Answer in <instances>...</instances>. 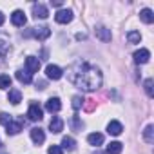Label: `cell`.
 Returning a JSON list of instances; mask_svg holds the SVG:
<instances>
[{
	"mask_svg": "<svg viewBox=\"0 0 154 154\" xmlns=\"http://www.w3.org/2000/svg\"><path fill=\"white\" fill-rule=\"evenodd\" d=\"M49 35H51V29H49L47 26L33 27V36H36L38 40H45V38H49Z\"/></svg>",
	"mask_w": 154,
	"mask_h": 154,
	"instance_id": "8",
	"label": "cell"
},
{
	"mask_svg": "<svg viewBox=\"0 0 154 154\" xmlns=\"http://www.w3.org/2000/svg\"><path fill=\"white\" fill-rule=\"evenodd\" d=\"M54 20L58 24H69L72 20V11L71 9H58L54 15Z\"/></svg>",
	"mask_w": 154,
	"mask_h": 154,
	"instance_id": "4",
	"label": "cell"
},
{
	"mask_svg": "<svg viewBox=\"0 0 154 154\" xmlns=\"http://www.w3.org/2000/svg\"><path fill=\"white\" fill-rule=\"evenodd\" d=\"M96 36L102 40V42H111V29L103 27V26H98L96 27Z\"/></svg>",
	"mask_w": 154,
	"mask_h": 154,
	"instance_id": "15",
	"label": "cell"
},
{
	"mask_svg": "<svg viewBox=\"0 0 154 154\" xmlns=\"http://www.w3.org/2000/svg\"><path fill=\"white\" fill-rule=\"evenodd\" d=\"M60 147H62V150H69V152H71V150L76 149V141H74V138L65 136V138L62 140V145H60Z\"/></svg>",
	"mask_w": 154,
	"mask_h": 154,
	"instance_id": "18",
	"label": "cell"
},
{
	"mask_svg": "<svg viewBox=\"0 0 154 154\" xmlns=\"http://www.w3.org/2000/svg\"><path fill=\"white\" fill-rule=\"evenodd\" d=\"M11 122H13L11 114H8V112H0V123H2V125H9Z\"/></svg>",
	"mask_w": 154,
	"mask_h": 154,
	"instance_id": "27",
	"label": "cell"
},
{
	"mask_svg": "<svg viewBox=\"0 0 154 154\" xmlns=\"http://www.w3.org/2000/svg\"><path fill=\"white\" fill-rule=\"evenodd\" d=\"M143 140L147 143H152L154 141V125H147L145 131H143Z\"/></svg>",
	"mask_w": 154,
	"mask_h": 154,
	"instance_id": "22",
	"label": "cell"
},
{
	"mask_svg": "<svg viewBox=\"0 0 154 154\" xmlns=\"http://www.w3.org/2000/svg\"><path fill=\"white\" fill-rule=\"evenodd\" d=\"M132 58H134L136 63H147L149 58H150V53H149V49H138V51L132 54Z\"/></svg>",
	"mask_w": 154,
	"mask_h": 154,
	"instance_id": "7",
	"label": "cell"
},
{
	"mask_svg": "<svg viewBox=\"0 0 154 154\" xmlns=\"http://www.w3.org/2000/svg\"><path fill=\"white\" fill-rule=\"evenodd\" d=\"M8 51H9V45H8L4 40H0V60H2V58H6Z\"/></svg>",
	"mask_w": 154,
	"mask_h": 154,
	"instance_id": "28",
	"label": "cell"
},
{
	"mask_svg": "<svg viewBox=\"0 0 154 154\" xmlns=\"http://www.w3.org/2000/svg\"><path fill=\"white\" fill-rule=\"evenodd\" d=\"M27 116H29L31 122H40L44 118V109L38 103H31L29 109H27Z\"/></svg>",
	"mask_w": 154,
	"mask_h": 154,
	"instance_id": "2",
	"label": "cell"
},
{
	"mask_svg": "<svg viewBox=\"0 0 154 154\" xmlns=\"http://www.w3.org/2000/svg\"><path fill=\"white\" fill-rule=\"evenodd\" d=\"M33 15H35L36 18H47L49 11H47V8H45L44 4H35V6H33Z\"/></svg>",
	"mask_w": 154,
	"mask_h": 154,
	"instance_id": "14",
	"label": "cell"
},
{
	"mask_svg": "<svg viewBox=\"0 0 154 154\" xmlns=\"http://www.w3.org/2000/svg\"><path fill=\"white\" fill-rule=\"evenodd\" d=\"M140 18H141V22L143 24H152L154 22V13H152V9H141L140 11Z\"/></svg>",
	"mask_w": 154,
	"mask_h": 154,
	"instance_id": "16",
	"label": "cell"
},
{
	"mask_svg": "<svg viewBox=\"0 0 154 154\" xmlns=\"http://www.w3.org/2000/svg\"><path fill=\"white\" fill-rule=\"evenodd\" d=\"M122 131H123V125H122L120 122H116V120L109 122V125H107V132H109L111 136H120Z\"/></svg>",
	"mask_w": 154,
	"mask_h": 154,
	"instance_id": "11",
	"label": "cell"
},
{
	"mask_svg": "<svg viewBox=\"0 0 154 154\" xmlns=\"http://www.w3.org/2000/svg\"><path fill=\"white\" fill-rule=\"evenodd\" d=\"M11 22H13V26H17V27H24L26 22H27V18H26L24 11L17 9V11H13V15H11Z\"/></svg>",
	"mask_w": 154,
	"mask_h": 154,
	"instance_id": "6",
	"label": "cell"
},
{
	"mask_svg": "<svg viewBox=\"0 0 154 154\" xmlns=\"http://www.w3.org/2000/svg\"><path fill=\"white\" fill-rule=\"evenodd\" d=\"M45 109L49 111V112H58L60 109H62V102H60V98H49L47 102H45Z\"/></svg>",
	"mask_w": 154,
	"mask_h": 154,
	"instance_id": "10",
	"label": "cell"
},
{
	"mask_svg": "<svg viewBox=\"0 0 154 154\" xmlns=\"http://www.w3.org/2000/svg\"><path fill=\"white\" fill-rule=\"evenodd\" d=\"M2 24H4V15L0 13V26H2Z\"/></svg>",
	"mask_w": 154,
	"mask_h": 154,
	"instance_id": "31",
	"label": "cell"
},
{
	"mask_svg": "<svg viewBox=\"0 0 154 154\" xmlns=\"http://www.w3.org/2000/svg\"><path fill=\"white\" fill-rule=\"evenodd\" d=\"M49 129H51V132H54V134L62 132V129H63V122H62V118L53 116V120L49 122Z\"/></svg>",
	"mask_w": 154,
	"mask_h": 154,
	"instance_id": "12",
	"label": "cell"
},
{
	"mask_svg": "<svg viewBox=\"0 0 154 154\" xmlns=\"http://www.w3.org/2000/svg\"><path fill=\"white\" fill-rule=\"evenodd\" d=\"M122 149H123V145H122L120 141H111V143L107 145V154H120Z\"/></svg>",
	"mask_w": 154,
	"mask_h": 154,
	"instance_id": "21",
	"label": "cell"
},
{
	"mask_svg": "<svg viewBox=\"0 0 154 154\" xmlns=\"http://www.w3.org/2000/svg\"><path fill=\"white\" fill-rule=\"evenodd\" d=\"M6 129H8V134H11V136H13V134H18V132L22 131V122H15V120H13L9 125H6Z\"/></svg>",
	"mask_w": 154,
	"mask_h": 154,
	"instance_id": "20",
	"label": "cell"
},
{
	"mask_svg": "<svg viewBox=\"0 0 154 154\" xmlns=\"http://www.w3.org/2000/svg\"><path fill=\"white\" fill-rule=\"evenodd\" d=\"M84 102H85V100H84V98H82L80 94L72 96V109H74V111H78V109H80V107L84 105Z\"/></svg>",
	"mask_w": 154,
	"mask_h": 154,
	"instance_id": "26",
	"label": "cell"
},
{
	"mask_svg": "<svg viewBox=\"0 0 154 154\" xmlns=\"http://www.w3.org/2000/svg\"><path fill=\"white\" fill-rule=\"evenodd\" d=\"M87 141H89L91 145H94V147H100V145L103 143V134H100V132H93V134L87 136Z\"/></svg>",
	"mask_w": 154,
	"mask_h": 154,
	"instance_id": "19",
	"label": "cell"
},
{
	"mask_svg": "<svg viewBox=\"0 0 154 154\" xmlns=\"http://www.w3.org/2000/svg\"><path fill=\"white\" fill-rule=\"evenodd\" d=\"M47 154H63V150H62L60 145H51L49 150H47Z\"/></svg>",
	"mask_w": 154,
	"mask_h": 154,
	"instance_id": "29",
	"label": "cell"
},
{
	"mask_svg": "<svg viewBox=\"0 0 154 154\" xmlns=\"http://www.w3.org/2000/svg\"><path fill=\"white\" fill-rule=\"evenodd\" d=\"M11 87V78L8 74H0V89H9Z\"/></svg>",
	"mask_w": 154,
	"mask_h": 154,
	"instance_id": "25",
	"label": "cell"
},
{
	"mask_svg": "<svg viewBox=\"0 0 154 154\" xmlns=\"http://www.w3.org/2000/svg\"><path fill=\"white\" fill-rule=\"evenodd\" d=\"M17 80L20 84H31L33 82V74L27 72V71H24V69H18L17 71Z\"/></svg>",
	"mask_w": 154,
	"mask_h": 154,
	"instance_id": "13",
	"label": "cell"
},
{
	"mask_svg": "<svg viewBox=\"0 0 154 154\" xmlns=\"http://www.w3.org/2000/svg\"><path fill=\"white\" fill-rule=\"evenodd\" d=\"M53 6H56V8H60V6H62V2H60V0H53Z\"/></svg>",
	"mask_w": 154,
	"mask_h": 154,
	"instance_id": "30",
	"label": "cell"
},
{
	"mask_svg": "<svg viewBox=\"0 0 154 154\" xmlns=\"http://www.w3.org/2000/svg\"><path fill=\"white\" fill-rule=\"evenodd\" d=\"M67 78L72 85H76L82 91H87V93H93L96 89L102 87V72L96 65H91L87 62H76L69 67L67 71Z\"/></svg>",
	"mask_w": 154,
	"mask_h": 154,
	"instance_id": "1",
	"label": "cell"
},
{
	"mask_svg": "<svg viewBox=\"0 0 154 154\" xmlns=\"http://www.w3.org/2000/svg\"><path fill=\"white\" fill-rule=\"evenodd\" d=\"M127 40H129L131 44H140L141 35H140L138 31H129V33H127Z\"/></svg>",
	"mask_w": 154,
	"mask_h": 154,
	"instance_id": "24",
	"label": "cell"
},
{
	"mask_svg": "<svg viewBox=\"0 0 154 154\" xmlns=\"http://www.w3.org/2000/svg\"><path fill=\"white\" fill-rule=\"evenodd\" d=\"M8 100L13 103V105H18L22 102V93L18 89H9V94H8Z\"/></svg>",
	"mask_w": 154,
	"mask_h": 154,
	"instance_id": "17",
	"label": "cell"
},
{
	"mask_svg": "<svg viewBox=\"0 0 154 154\" xmlns=\"http://www.w3.org/2000/svg\"><path fill=\"white\" fill-rule=\"evenodd\" d=\"M26 71L27 72H38L40 71V60L36 56H27L26 58Z\"/></svg>",
	"mask_w": 154,
	"mask_h": 154,
	"instance_id": "5",
	"label": "cell"
},
{
	"mask_svg": "<svg viewBox=\"0 0 154 154\" xmlns=\"http://www.w3.org/2000/svg\"><path fill=\"white\" fill-rule=\"evenodd\" d=\"M31 140H33L36 145H42V143L45 141V132H44L40 127H35V129H31Z\"/></svg>",
	"mask_w": 154,
	"mask_h": 154,
	"instance_id": "9",
	"label": "cell"
},
{
	"mask_svg": "<svg viewBox=\"0 0 154 154\" xmlns=\"http://www.w3.org/2000/svg\"><path fill=\"white\" fill-rule=\"evenodd\" d=\"M154 82H152V78H147L145 82H143V87H145V93H147V96L149 98H152L154 96Z\"/></svg>",
	"mask_w": 154,
	"mask_h": 154,
	"instance_id": "23",
	"label": "cell"
},
{
	"mask_svg": "<svg viewBox=\"0 0 154 154\" xmlns=\"http://www.w3.org/2000/svg\"><path fill=\"white\" fill-rule=\"evenodd\" d=\"M45 74H47V78H49V80H60L62 76H63V71H62L58 65L49 63V65L45 67Z\"/></svg>",
	"mask_w": 154,
	"mask_h": 154,
	"instance_id": "3",
	"label": "cell"
}]
</instances>
